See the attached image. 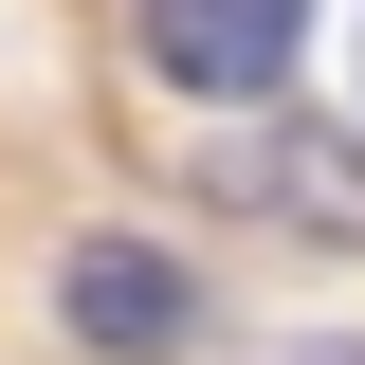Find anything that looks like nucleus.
I'll return each instance as SVG.
<instances>
[{"instance_id": "obj_1", "label": "nucleus", "mask_w": 365, "mask_h": 365, "mask_svg": "<svg viewBox=\"0 0 365 365\" xmlns=\"http://www.w3.org/2000/svg\"><path fill=\"white\" fill-rule=\"evenodd\" d=\"M292 37H311V0H146V73L165 91H274L292 73Z\"/></svg>"}, {"instance_id": "obj_2", "label": "nucleus", "mask_w": 365, "mask_h": 365, "mask_svg": "<svg viewBox=\"0 0 365 365\" xmlns=\"http://www.w3.org/2000/svg\"><path fill=\"white\" fill-rule=\"evenodd\" d=\"M55 311H73V347H110V365H165L182 329H201V292H182L146 237H91V256L55 274Z\"/></svg>"}, {"instance_id": "obj_3", "label": "nucleus", "mask_w": 365, "mask_h": 365, "mask_svg": "<svg viewBox=\"0 0 365 365\" xmlns=\"http://www.w3.org/2000/svg\"><path fill=\"white\" fill-rule=\"evenodd\" d=\"M274 220H311V237H365V146H329V128H292V146H274Z\"/></svg>"}]
</instances>
